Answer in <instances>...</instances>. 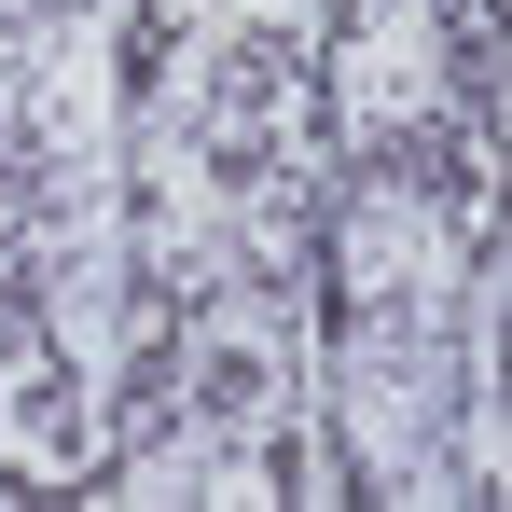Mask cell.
<instances>
[{
	"label": "cell",
	"mask_w": 512,
	"mask_h": 512,
	"mask_svg": "<svg viewBox=\"0 0 512 512\" xmlns=\"http://www.w3.org/2000/svg\"><path fill=\"white\" fill-rule=\"evenodd\" d=\"M291 153H305V70H291V42L222 28L208 70H194V167L222 180V194H263Z\"/></svg>",
	"instance_id": "1"
},
{
	"label": "cell",
	"mask_w": 512,
	"mask_h": 512,
	"mask_svg": "<svg viewBox=\"0 0 512 512\" xmlns=\"http://www.w3.org/2000/svg\"><path fill=\"white\" fill-rule=\"evenodd\" d=\"M277 402H291V333H277L263 305L194 319V346H180V416L222 429V443H250V429H277Z\"/></svg>",
	"instance_id": "2"
},
{
	"label": "cell",
	"mask_w": 512,
	"mask_h": 512,
	"mask_svg": "<svg viewBox=\"0 0 512 512\" xmlns=\"http://www.w3.org/2000/svg\"><path fill=\"white\" fill-rule=\"evenodd\" d=\"M84 374L56 360V346L28 333V319H0V471H28V485H56V471H84Z\"/></svg>",
	"instance_id": "3"
}]
</instances>
